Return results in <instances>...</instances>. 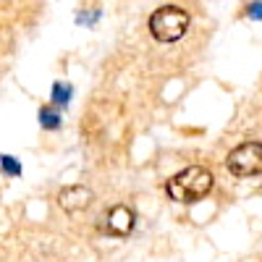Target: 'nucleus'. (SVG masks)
I'll return each instance as SVG.
<instances>
[{
    "instance_id": "obj_8",
    "label": "nucleus",
    "mask_w": 262,
    "mask_h": 262,
    "mask_svg": "<svg viewBox=\"0 0 262 262\" xmlns=\"http://www.w3.org/2000/svg\"><path fill=\"white\" fill-rule=\"evenodd\" d=\"M0 165H3V170L8 173V176H18V173H21V165L11 155H0Z\"/></svg>"
},
{
    "instance_id": "obj_1",
    "label": "nucleus",
    "mask_w": 262,
    "mask_h": 262,
    "mask_svg": "<svg viewBox=\"0 0 262 262\" xmlns=\"http://www.w3.org/2000/svg\"><path fill=\"white\" fill-rule=\"evenodd\" d=\"M215 176L210 170L200 168V165H191L179 170L176 176H170L165 184V191L173 202H181V205H191V202H200L212 191Z\"/></svg>"
},
{
    "instance_id": "obj_3",
    "label": "nucleus",
    "mask_w": 262,
    "mask_h": 262,
    "mask_svg": "<svg viewBox=\"0 0 262 262\" xmlns=\"http://www.w3.org/2000/svg\"><path fill=\"white\" fill-rule=\"evenodd\" d=\"M228 170L236 179H252L262 173V142H244L236 149H231V155L226 160Z\"/></svg>"
},
{
    "instance_id": "obj_2",
    "label": "nucleus",
    "mask_w": 262,
    "mask_h": 262,
    "mask_svg": "<svg viewBox=\"0 0 262 262\" xmlns=\"http://www.w3.org/2000/svg\"><path fill=\"white\" fill-rule=\"evenodd\" d=\"M189 32V13L179 6H163L149 16V34L158 42H179Z\"/></svg>"
},
{
    "instance_id": "obj_4",
    "label": "nucleus",
    "mask_w": 262,
    "mask_h": 262,
    "mask_svg": "<svg viewBox=\"0 0 262 262\" xmlns=\"http://www.w3.org/2000/svg\"><path fill=\"white\" fill-rule=\"evenodd\" d=\"M134 223H137L134 210L126 207V205H116V207H111V210L100 217L97 228H100V233H105V236L123 238V236H128L131 231H134Z\"/></svg>"
},
{
    "instance_id": "obj_9",
    "label": "nucleus",
    "mask_w": 262,
    "mask_h": 262,
    "mask_svg": "<svg viewBox=\"0 0 262 262\" xmlns=\"http://www.w3.org/2000/svg\"><path fill=\"white\" fill-rule=\"evenodd\" d=\"M247 16L254 18V21H262V0H257V3H252V6L247 8Z\"/></svg>"
},
{
    "instance_id": "obj_7",
    "label": "nucleus",
    "mask_w": 262,
    "mask_h": 262,
    "mask_svg": "<svg viewBox=\"0 0 262 262\" xmlns=\"http://www.w3.org/2000/svg\"><path fill=\"white\" fill-rule=\"evenodd\" d=\"M69 100H71V86L55 81V86H53V105L55 107H60V105L66 107V105H69Z\"/></svg>"
},
{
    "instance_id": "obj_5",
    "label": "nucleus",
    "mask_w": 262,
    "mask_h": 262,
    "mask_svg": "<svg viewBox=\"0 0 262 262\" xmlns=\"http://www.w3.org/2000/svg\"><path fill=\"white\" fill-rule=\"evenodd\" d=\"M95 194L86 189V186H63L60 194H58V205L66 210V212H81L92 205Z\"/></svg>"
},
{
    "instance_id": "obj_6",
    "label": "nucleus",
    "mask_w": 262,
    "mask_h": 262,
    "mask_svg": "<svg viewBox=\"0 0 262 262\" xmlns=\"http://www.w3.org/2000/svg\"><path fill=\"white\" fill-rule=\"evenodd\" d=\"M39 123H42V128H50V131H55L60 126V116L55 113L53 105H48V107H42V111H39Z\"/></svg>"
}]
</instances>
